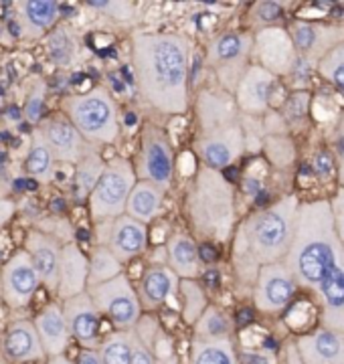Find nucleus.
I'll return each instance as SVG.
<instances>
[{
	"mask_svg": "<svg viewBox=\"0 0 344 364\" xmlns=\"http://www.w3.org/2000/svg\"><path fill=\"white\" fill-rule=\"evenodd\" d=\"M14 14L21 35L27 41H39L57 26L61 16V4L55 0H23L14 2Z\"/></svg>",
	"mask_w": 344,
	"mask_h": 364,
	"instance_id": "4be33fe9",
	"label": "nucleus"
},
{
	"mask_svg": "<svg viewBox=\"0 0 344 364\" xmlns=\"http://www.w3.org/2000/svg\"><path fill=\"white\" fill-rule=\"evenodd\" d=\"M130 344H132V364H156V352L152 350L144 340L138 336L136 330H130Z\"/></svg>",
	"mask_w": 344,
	"mask_h": 364,
	"instance_id": "c03bdc74",
	"label": "nucleus"
},
{
	"mask_svg": "<svg viewBox=\"0 0 344 364\" xmlns=\"http://www.w3.org/2000/svg\"><path fill=\"white\" fill-rule=\"evenodd\" d=\"M23 166L33 181L41 182V184H49L53 181L57 158H55L53 150L49 148L39 126L31 132V144H28V152Z\"/></svg>",
	"mask_w": 344,
	"mask_h": 364,
	"instance_id": "bb28decb",
	"label": "nucleus"
},
{
	"mask_svg": "<svg viewBox=\"0 0 344 364\" xmlns=\"http://www.w3.org/2000/svg\"><path fill=\"white\" fill-rule=\"evenodd\" d=\"M181 314L185 324L195 326L200 320V316L209 308L207 294L197 279H181Z\"/></svg>",
	"mask_w": 344,
	"mask_h": 364,
	"instance_id": "473e14b6",
	"label": "nucleus"
},
{
	"mask_svg": "<svg viewBox=\"0 0 344 364\" xmlns=\"http://www.w3.org/2000/svg\"><path fill=\"white\" fill-rule=\"evenodd\" d=\"M253 33L225 31L207 47V65L211 67L221 90L235 95L239 81L252 67Z\"/></svg>",
	"mask_w": 344,
	"mask_h": 364,
	"instance_id": "6e6552de",
	"label": "nucleus"
},
{
	"mask_svg": "<svg viewBox=\"0 0 344 364\" xmlns=\"http://www.w3.org/2000/svg\"><path fill=\"white\" fill-rule=\"evenodd\" d=\"M35 326H37L39 338L43 342V348L47 352V358L65 354L69 342L73 338H71V332L67 326L63 304L59 299L43 306V310L35 316Z\"/></svg>",
	"mask_w": 344,
	"mask_h": 364,
	"instance_id": "393cba45",
	"label": "nucleus"
},
{
	"mask_svg": "<svg viewBox=\"0 0 344 364\" xmlns=\"http://www.w3.org/2000/svg\"><path fill=\"white\" fill-rule=\"evenodd\" d=\"M332 156L336 162V174H338V182L344 188V112L338 117V124L332 134Z\"/></svg>",
	"mask_w": 344,
	"mask_h": 364,
	"instance_id": "37998d69",
	"label": "nucleus"
},
{
	"mask_svg": "<svg viewBox=\"0 0 344 364\" xmlns=\"http://www.w3.org/2000/svg\"><path fill=\"white\" fill-rule=\"evenodd\" d=\"M100 356L104 364H132V344H130V332L116 330L107 334L100 344Z\"/></svg>",
	"mask_w": 344,
	"mask_h": 364,
	"instance_id": "f704fd0d",
	"label": "nucleus"
},
{
	"mask_svg": "<svg viewBox=\"0 0 344 364\" xmlns=\"http://www.w3.org/2000/svg\"><path fill=\"white\" fill-rule=\"evenodd\" d=\"M278 77L264 67L255 65L247 69V73L239 81L235 91V102L243 116L264 117L269 112V100L276 90Z\"/></svg>",
	"mask_w": 344,
	"mask_h": 364,
	"instance_id": "aec40b11",
	"label": "nucleus"
},
{
	"mask_svg": "<svg viewBox=\"0 0 344 364\" xmlns=\"http://www.w3.org/2000/svg\"><path fill=\"white\" fill-rule=\"evenodd\" d=\"M310 105H312V93L310 91H291L286 100L281 116L286 119L290 130H302L310 117Z\"/></svg>",
	"mask_w": 344,
	"mask_h": 364,
	"instance_id": "c9c22d12",
	"label": "nucleus"
},
{
	"mask_svg": "<svg viewBox=\"0 0 344 364\" xmlns=\"http://www.w3.org/2000/svg\"><path fill=\"white\" fill-rule=\"evenodd\" d=\"M296 53L312 63H320L328 53L344 41V25H326L318 21L296 18L288 26Z\"/></svg>",
	"mask_w": 344,
	"mask_h": 364,
	"instance_id": "dca6fc26",
	"label": "nucleus"
},
{
	"mask_svg": "<svg viewBox=\"0 0 344 364\" xmlns=\"http://www.w3.org/2000/svg\"><path fill=\"white\" fill-rule=\"evenodd\" d=\"M90 287V257L83 253V249L69 241L61 251V265H59V286L55 298L65 301L75 298Z\"/></svg>",
	"mask_w": 344,
	"mask_h": 364,
	"instance_id": "5701e85b",
	"label": "nucleus"
},
{
	"mask_svg": "<svg viewBox=\"0 0 344 364\" xmlns=\"http://www.w3.org/2000/svg\"><path fill=\"white\" fill-rule=\"evenodd\" d=\"M281 354H284V364H304L302 356H300V352H298V346H296V340L294 338L284 342Z\"/></svg>",
	"mask_w": 344,
	"mask_h": 364,
	"instance_id": "8fccbe9b",
	"label": "nucleus"
},
{
	"mask_svg": "<svg viewBox=\"0 0 344 364\" xmlns=\"http://www.w3.org/2000/svg\"><path fill=\"white\" fill-rule=\"evenodd\" d=\"M39 128L59 164L77 166L81 160L95 148L81 136L80 130L69 122V117L63 112H53V114L45 116Z\"/></svg>",
	"mask_w": 344,
	"mask_h": 364,
	"instance_id": "2eb2a0df",
	"label": "nucleus"
},
{
	"mask_svg": "<svg viewBox=\"0 0 344 364\" xmlns=\"http://www.w3.org/2000/svg\"><path fill=\"white\" fill-rule=\"evenodd\" d=\"M199 253H200V259L205 261V263H213V261H217V249L213 243H199Z\"/></svg>",
	"mask_w": 344,
	"mask_h": 364,
	"instance_id": "603ef678",
	"label": "nucleus"
},
{
	"mask_svg": "<svg viewBox=\"0 0 344 364\" xmlns=\"http://www.w3.org/2000/svg\"><path fill=\"white\" fill-rule=\"evenodd\" d=\"M47 364H75L73 360H69L65 354H59V356H51L47 358Z\"/></svg>",
	"mask_w": 344,
	"mask_h": 364,
	"instance_id": "864d4df0",
	"label": "nucleus"
},
{
	"mask_svg": "<svg viewBox=\"0 0 344 364\" xmlns=\"http://www.w3.org/2000/svg\"><path fill=\"white\" fill-rule=\"evenodd\" d=\"M185 210L188 225L200 243L225 245L233 239L237 229L235 188L223 172L199 164L186 193Z\"/></svg>",
	"mask_w": 344,
	"mask_h": 364,
	"instance_id": "39448f33",
	"label": "nucleus"
},
{
	"mask_svg": "<svg viewBox=\"0 0 344 364\" xmlns=\"http://www.w3.org/2000/svg\"><path fill=\"white\" fill-rule=\"evenodd\" d=\"M97 245H106L122 263L140 257L148 247V225L122 215L114 221L97 223Z\"/></svg>",
	"mask_w": 344,
	"mask_h": 364,
	"instance_id": "4468645a",
	"label": "nucleus"
},
{
	"mask_svg": "<svg viewBox=\"0 0 344 364\" xmlns=\"http://www.w3.org/2000/svg\"><path fill=\"white\" fill-rule=\"evenodd\" d=\"M190 364H241L233 338L193 340Z\"/></svg>",
	"mask_w": 344,
	"mask_h": 364,
	"instance_id": "c85d7f7f",
	"label": "nucleus"
},
{
	"mask_svg": "<svg viewBox=\"0 0 344 364\" xmlns=\"http://www.w3.org/2000/svg\"><path fill=\"white\" fill-rule=\"evenodd\" d=\"M122 273H124V263L106 245L93 247L92 255H90V287L106 284Z\"/></svg>",
	"mask_w": 344,
	"mask_h": 364,
	"instance_id": "72a5a7b5",
	"label": "nucleus"
},
{
	"mask_svg": "<svg viewBox=\"0 0 344 364\" xmlns=\"http://www.w3.org/2000/svg\"><path fill=\"white\" fill-rule=\"evenodd\" d=\"M298 53L294 47L288 28L284 26H267L253 33L252 61L264 67L276 77H288L294 67Z\"/></svg>",
	"mask_w": 344,
	"mask_h": 364,
	"instance_id": "ddd939ff",
	"label": "nucleus"
},
{
	"mask_svg": "<svg viewBox=\"0 0 344 364\" xmlns=\"http://www.w3.org/2000/svg\"><path fill=\"white\" fill-rule=\"evenodd\" d=\"M0 350L9 363L14 364L47 360V352L43 348L35 320L31 318H16L6 326L0 338Z\"/></svg>",
	"mask_w": 344,
	"mask_h": 364,
	"instance_id": "a211bd4d",
	"label": "nucleus"
},
{
	"mask_svg": "<svg viewBox=\"0 0 344 364\" xmlns=\"http://www.w3.org/2000/svg\"><path fill=\"white\" fill-rule=\"evenodd\" d=\"M156 364H181V363H178V358H176L174 354H166V356L158 358V363Z\"/></svg>",
	"mask_w": 344,
	"mask_h": 364,
	"instance_id": "5fc2aeb1",
	"label": "nucleus"
},
{
	"mask_svg": "<svg viewBox=\"0 0 344 364\" xmlns=\"http://www.w3.org/2000/svg\"><path fill=\"white\" fill-rule=\"evenodd\" d=\"M83 6L104 16H109L118 23L132 21L134 11H136V4L130 0H90V2H83Z\"/></svg>",
	"mask_w": 344,
	"mask_h": 364,
	"instance_id": "a19ab883",
	"label": "nucleus"
},
{
	"mask_svg": "<svg viewBox=\"0 0 344 364\" xmlns=\"http://www.w3.org/2000/svg\"><path fill=\"white\" fill-rule=\"evenodd\" d=\"M318 73L344 95V41L318 63Z\"/></svg>",
	"mask_w": 344,
	"mask_h": 364,
	"instance_id": "ea45409f",
	"label": "nucleus"
},
{
	"mask_svg": "<svg viewBox=\"0 0 344 364\" xmlns=\"http://www.w3.org/2000/svg\"><path fill=\"white\" fill-rule=\"evenodd\" d=\"M332 215H334V225H336V233L344 247V188L340 186L338 193L330 198Z\"/></svg>",
	"mask_w": 344,
	"mask_h": 364,
	"instance_id": "49530a36",
	"label": "nucleus"
},
{
	"mask_svg": "<svg viewBox=\"0 0 344 364\" xmlns=\"http://www.w3.org/2000/svg\"><path fill=\"white\" fill-rule=\"evenodd\" d=\"M16 215V200L11 196H0V229Z\"/></svg>",
	"mask_w": 344,
	"mask_h": 364,
	"instance_id": "09e8293b",
	"label": "nucleus"
},
{
	"mask_svg": "<svg viewBox=\"0 0 344 364\" xmlns=\"http://www.w3.org/2000/svg\"><path fill=\"white\" fill-rule=\"evenodd\" d=\"M286 263L298 287L312 294L322 326L344 334V247L330 200L300 203Z\"/></svg>",
	"mask_w": 344,
	"mask_h": 364,
	"instance_id": "f257e3e1",
	"label": "nucleus"
},
{
	"mask_svg": "<svg viewBox=\"0 0 344 364\" xmlns=\"http://www.w3.org/2000/svg\"><path fill=\"white\" fill-rule=\"evenodd\" d=\"M284 2H255L249 11V21L247 25L252 26L253 31H262L267 26H279V23L284 21Z\"/></svg>",
	"mask_w": 344,
	"mask_h": 364,
	"instance_id": "58836bf2",
	"label": "nucleus"
},
{
	"mask_svg": "<svg viewBox=\"0 0 344 364\" xmlns=\"http://www.w3.org/2000/svg\"><path fill=\"white\" fill-rule=\"evenodd\" d=\"M75 364H104L102 363V356L100 352L92 350V348H81L77 358H75Z\"/></svg>",
	"mask_w": 344,
	"mask_h": 364,
	"instance_id": "3c124183",
	"label": "nucleus"
},
{
	"mask_svg": "<svg viewBox=\"0 0 344 364\" xmlns=\"http://www.w3.org/2000/svg\"><path fill=\"white\" fill-rule=\"evenodd\" d=\"M138 181L152 182L162 193H168L174 178V152L166 132L154 122H146L140 132V148L134 160Z\"/></svg>",
	"mask_w": 344,
	"mask_h": 364,
	"instance_id": "1a4fd4ad",
	"label": "nucleus"
},
{
	"mask_svg": "<svg viewBox=\"0 0 344 364\" xmlns=\"http://www.w3.org/2000/svg\"><path fill=\"white\" fill-rule=\"evenodd\" d=\"M298 207V196L286 195L274 205L253 210L239 223L231 239V267L239 287L253 291L262 267L286 261Z\"/></svg>",
	"mask_w": 344,
	"mask_h": 364,
	"instance_id": "7ed1b4c3",
	"label": "nucleus"
},
{
	"mask_svg": "<svg viewBox=\"0 0 344 364\" xmlns=\"http://www.w3.org/2000/svg\"><path fill=\"white\" fill-rule=\"evenodd\" d=\"M136 289H138V298L142 301V308L148 312H154L162 308L168 299L178 296L181 277L166 263H154L146 267Z\"/></svg>",
	"mask_w": 344,
	"mask_h": 364,
	"instance_id": "412c9836",
	"label": "nucleus"
},
{
	"mask_svg": "<svg viewBox=\"0 0 344 364\" xmlns=\"http://www.w3.org/2000/svg\"><path fill=\"white\" fill-rule=\"evenodd\" d=\"M63 245L65 243L59 237L37 227H31L25 235L23 249L31 255V261L39 273L43 287L49 289L53 296L57 294V286H59V265H61Z\"/></svg>",
	"mask_w": 344,
	"mask_h": 364,
	"instance_id": "f3484780",
	"label": "nucleus"
},
{
	"mask_svg": "<svg viewBox=\"0 0 344 364\" xmlns=\"http://www.w3.org/2000/svg\"><path fill=\"white\" fill-rule=\"evenodd\" d=\"M235 320L225 314L219 306H209L200 320L195 324V338L197 340H223L233 338Z\"/></svg>",
	"mask_w": 344,
	"mask_h": 364,
	"instance_id": "7c9ffc66",
	"label": "nucleus"
},
{
	"mask_svg": "<svg viewBox=\"0 0 344 364\" xmlns=\"http://www.w3.org/2000/svg\"><path fill=\"white\" fill-rule=\"evenodd\" d=\"M63 304V312H65L67 326L71 332V338L80 344L81 348H92L97 350L102 344L100 336V320L102 314L95 308L92 296L87 291H83L75 298H69Z\"/></svg>",
	"mask_w": 344,
	"mask_h": 364,
	"instance_id": "6ab92c4d",
	"label": "nucleus"
},
{
	"mask_svg": "<svg viewBox=\"0 0 344 364\" xmlns=\"http://www.w3.org/2000/svg\"><path fill=\"white\" fill-rule=\"evenodd\" d=\"M47 53L57 67H71L77 61L80 43L73 37L69 26L57 25L47 35Z\"/></svg>",
	"mask_w": 344,
	"mask_h": 364,
	"instance_id": "2f4dec72",
	"label": "nucleus"
},
{
	"mask_svg": "<svg viewBox=\"0 0 344 364\" xmlns=\"http://www.w3.org/2000/svg\"><path fill=\"white\" fill-rule=\"evenodd\" d=\"M298 282L291 275L286 261H279L274 265H265L257 273L255 286H253V306L257 312L265 316H278L286 312L296 294H298Z\"/></svg>",
	"mask_w": 344,
	"mask_h": 364,
	"instance_id": "9b49d317",
	"label": "nucleus"
},
{
	"mask_svg": "<svg viewBox=\"0 0 344 364\" xmlns=\"http://www.w3.org/2000/svg\"><path fill=\"white\" fill-rule=\"evenodd\" d=\"M190 41L181 33H132V71L136 91L150 109L162 116L188 112Z\"/></svg>",
	"mask_w": 344,
	"mask_h": 364,
	"instance_id": "f03ea898",
	"label": "nucleus"
},
{
	"mask_svg": "<svg viewBox=\"0 0 344 364\" xmlns=\"http://www.w3.org/2000/svg\"><path fill=\"white\" fill-rule=\"evenodd\" d=\"M296 346L304 364H344V334L320 326L300 334Z\"/></svg>",
	"mask_w": 344,
	"mask_h": 364,
	"instance_id": "b1692460",
	"label": "nucleus"
},
{
	"mask_svg": "<svg viewBox=\"0 0 344 364\" xmlns=\"http://www.w3.org/2000/svg\"><path fill=\"white\" fill-rule=\"evenodd\" d=\"M95 308L107 318L116 330L130 332L142 320V301L138 298V289L134 287L130 277L122 273L106 284L93 286L87 289Z\"/></svg>",
	"mask_w": 344,
	"mask_h": 364,
	"instance_id": "9d476101",
	"label": "nucleus"
},
{
	"mask_svg": "<svg viewBox=\"0 0 344 364\" xmlns=\"http://www.w3.org/2000/svg\"><path fill=\"white\" fill-rule=\"evenodd\" d=\"M264 152L265 158L279 170L290 168L296 160V146L288 136H265Z\"/></svg>",
	"mask_w": 344,
	"mask_h": 364,
	"instance_id": "4c0bfd02",
	"label": "nucleus"
},
{
	"mask_svg": "<svg viewBox=\"0 0 344 364\" xmlns=\"http://www.w3.org/2000/svg\"><path fill=\"white\" fill-rule=\"evenodd\" d=\"M243 114L239 112L235 95L225 90H205L197 97V128L195 152L199 164L207 168H231L245 152Z\"/></svg>",
	"mask_w": 344,
	"mask_h": 364,
	"instance_id": "20e7f679",
	"label": "nucleus"
},
{
	"mask_svg": "<svg viewBox=\"0 0 344 364\" xmlns=\"http://www.w3.org/2000/svg\"><path fill=\"white\" fill-rule=\"evenodd\" d=\"M162 200H164V193L158 186H154L152 182L138 181L134 186L132 195L128 198V207H126V215L132 217L136 221L152 223L162 210Z\"/></svg>",
	"mask_w": 344,
	"mask_h": 364,
	"instance_id": "cd10ccee",
	"label": "nucleus"
},
{
	"mask_svg": "<svg viewBox=\"0 0 344 364\" xmlns=\"http://www.w3.org/2000/svg\"><path fill=\"white\" fill-rule=\"evenodd\" d=\"M59 112H63L95 148L109 146L119 138L122 124L118 104L112 91L104 85H95L81 93H67L59 102Z\"/></svg>",
	"mask_w": 344,
	"mask_h": 364,
	"instance_id": "423d86ee",
	"label": "nucleus"
},
{
	"mask_svg": "<svg viewBox=\"0 0 344 364\" xmlns=\"http://www.w3.org/2000/svg\"><path fill=\"white\" fill-rule=\"evenodd\" d=\"M314 71H318L316 63L308 61L304 57H296L294 61V67H291L290 75H288V81H290L291 91H310V85H312V75Z\"/></svg>",
	"mask_w": 344,
	"mask_h": 364,
	"instance_id": "79ce46f5",
	"label": "nucleus"
},
{
	"mask_svg": "<svg viewBox=\"0 0 344 364\" xmlns=\"http://www.w3.org/2000/svg\"><path fill=\"white\" fill-rule=\"evenodd\" d=\"M166 265L181 279H197L203 269L199 241L186 233H174L166 241Z\"/></svg>",
	"mask_w": 344,
	"mask_h": 364,
	"instance_id": "a878e982",
	"label": "nucleus"
},
{
	"mask_svg": "<svg viewBox=\"0 0 344 364\" xmlns=\"http://www.w3.org/2000/svg\"><path fill=\"white\" fill-rule=\"evenodd\" d=\"M45 102H47V83L41 77H35L28 85L25 104H23V114L35 128L45 119Z\"/></svg>",
	"mask_w": 344,
	"mask_h": 364,
	"instance_id": "e433bc0d",
	"label": "nucleus"
},
{
	"mask_svg": "<svg viewBox=\"0 0 344 364\" xmlns=\"http://www.w3.org/2000/svg\"><path fill=\"white\" fill-rule=\"evenodd\" d=\"M314 174H316L320 181H330L332 174L336 172V162H334V156L328 154V152H320L314 158Z\"/></svg>",
	"mask_w": 344,
	"mask_h": 364,
	"instance_id": "a18cd8bd",
	"label": "nucleus"
},
{
	"mask_svg": "<svg viewBox=\"0 0 344 364\" xmlns=\"http://www.w3.org/2000/svg\"><path fill=\"white\" fill-rule=\"evenodd\" d=\"M136 184H138V174L132 160L124 156L109 158L102 178L97 181L87 198V210L93 225L114 221L126 215L128 198Z\"/></svg>",
	"mask_w": 344,
	"mask_h": 364,
	"instance_id": "0eeeda50",
	"label": "nucleus"
},
{
	"mask_svg": "<svg viewBox=\"0 0 344 364\" xmlns=\"http://www.w3.org/2000/svg\"><path fill=\"white\" fill-rule=\"evenodd\" d=\"M106 170V162L100 156V148H93L87 156L75 166V182H73V196L75 200H87L97 181Z\"/></svg>",
	"mask_w": 344,
	"mask_h": 364,
	"instance_id": "c756f323",
	"label": "nucleus"
},
{
	"mask_svg": "<svg viewBox=\"0 0 344 364\" xmlns=\"http://www.w3.org/2000/svg\"><path fill=\"white\" fill-rule=\"evenodd\" d=\"M41 286L31 255L23 247L16 249L0 269V296L4 304L14 312L27 310Z\"/></svg>",
	"mask_w": 344,
	"mask_h": 364,
	"instance_id": "f8f14e48",
	"label": "nucleus"
},
{
	"mask_svg": "<svg viewBox=\"0 0 344 364\" xmlns=\"http://www.w3.org/2000/svg\"><path fill=\"white\" fill-rule=\"evenodd\" d=\"M239 360H241V364H278V356L267 350L243 348L239 352Z\"/></svg>",
	"mask_w": 344,
	"mask_h": 364,
	"instance_id": "de8ad7c7",
	"label": "nucleus"
}]
</instances>
